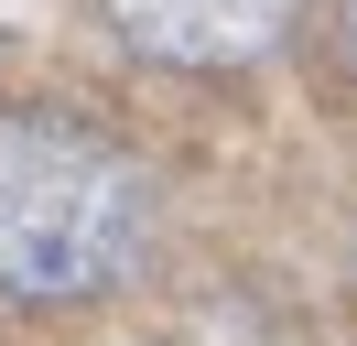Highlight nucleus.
<instances>
[{
    "instance_id": "nucleus-1",
    "label": "nucleus",
    "mask_w": 357,
    "mask_h": 346,
    "mask_svg": "<svg viewBox=\"0 0 357 346\" xmlns=\"http://www.w3.org/2000/svg\"><path fill=\"white\" fill-rule=\"evenodd\" d=\"M152 260V173L76 108H0V292L98 303Z\"/></svg>"
},
{
    "instance_id": "nucleus-2",
    "label": "nucleus",
    "mask_w": 357,
    "mask_h": 346,
    "mask_svg": "<svg viewBox=\"0 0 357 346\" xmlns=\"http://www.w3.org/2000/svg\"><path fill=\"white\" fill-rule=\"evenodd\" d=\"M109 33L152 65H184V76H217V65H260L271 43L303 22V0H98Z\"/></svg>"
},
{
    "instance_id": "nucleus-3",
    "label": "nucleus",
    "mask_w": 357,
    "mask_h": 346,
    "mask_svg": "<svg viewBox=\"0 0 357 346\" xmlns=\"http://www.w3.org/2000/svg\"><path fill=\"white\" fill-rule=\"evenodd\" d=\"M335 33H347V54H357V0H335Z\"/></svg>"
}]
</instances>
